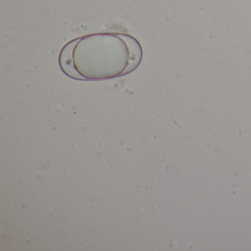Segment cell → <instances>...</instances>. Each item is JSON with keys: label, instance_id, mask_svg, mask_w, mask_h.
<instances>
[{"label": "cell", "instance_id": "cell-1", "mask_svg": "<svg viewBox=\"0 0 251 251\" xmlns=\"http://www.w3.org/2000/svg\"><path fill=\"white\" fill-rule=\"evenodd\" d=\"M143 51L137 39L120 33L86 35L68 42L58 58L64 74L79 80L117 78L134 71Z\"/></svg>", "mask_w": 251, "mask_h": 251}]
</instances>
